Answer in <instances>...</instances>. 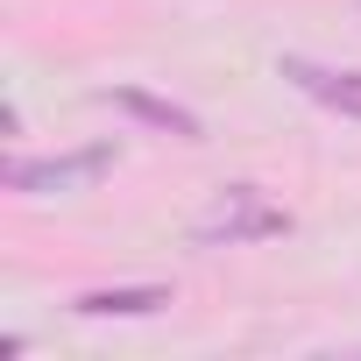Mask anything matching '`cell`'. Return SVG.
Returning <instances> with one entry per match:
<instances>
[{
	"mask_svg": "<svg viewBox=\"0 0 361 361\" xmlns=\"http://www.w3.org/2000/svg\"><path fill=\"white\" fill-rule=\"evenodd\" d=\"M276 234H290V213H283L262 185H220L213 206H206L199 227H192L199 248H248V241H276Z\"/></svg>",
	"mask_w": 361,
	"mask_h": 361,
	"instance_id": "obj_1",
	"label": "cell"
},
{
	"mask_svg": "<svg viewBox=\"0 0 361 361\" xmlns=\"http://www.w3.org/2000/svg\"><path fill=\"white\" fill-rule=\"evenodd\" d=\"M114 170V142L71 149V156H8L0 163V185L8 192H92Z\"/></svg>",
	"mask_w": 361,
	"mask_h": 361,
	"instance_id": "obj_2",
	"label": "cell"
},
{
	"mask_svg": "<svg viewBox=\"0 0 361 361\" xmlns=\"http://www.w3.org/2000/svg\"><path fill=\"white\" fill-rule=\"evenodd\" d=\"M99 99H106V106H121L128 121H142V128L170 135V142H206V121H199L192 106H177V99H163V92H149V85H106Z\"/></svg>",
	"mask_w": 361,
	"mask_h": 361,
	"instance_id": "obj_3",
	"label": "cell"
},
{
	"mask_svg": "<svg viewBox=\"0 0 361 361\" xmlns=\"http://www.w3.org/2000/svg\"><path fill=\"white\" fill-rule=\"evenodd\" d=\"M276 71L305 92V99H319L326 114H340V121H361V71H333V64H312V57H276Z\"/></svg>",
	"mask_w": 361,
	"mask_h": 361,
	"instance_id": "obj_4",
	"label": "cell"
},
{
	"mask_svg": "<svg viewBox=\"0 0 361 361\" xmlns=\"http://www.w3.org/2000/svg\"><path fill=\"white\" fill-rule=\"evenodd\" d=\"M170 305V283H114V290H78L71 312L78 319H149Z\"/></svg>",
	"mask_w": 361,
	"mask_h": 361,
	"instance_id": "obj_5",
	"label": "cell"
}]
</instances>
